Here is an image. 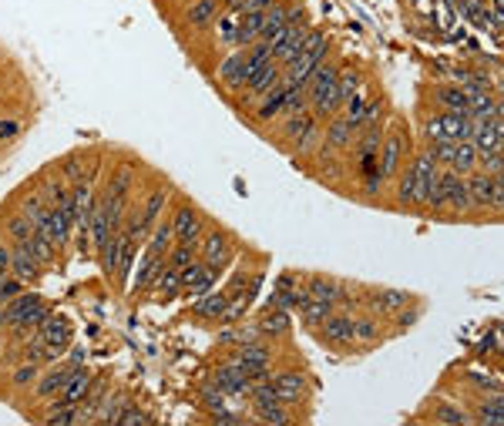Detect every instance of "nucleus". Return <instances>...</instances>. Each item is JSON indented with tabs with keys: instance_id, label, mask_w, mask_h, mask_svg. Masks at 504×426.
<instances>
[{
	"instance_id": "obj_26",
	"label": "nucleus",
	"mask_w": 504,
	"mask_h": 426,
	"mask_svg": "<svg viewBox=\"0 0 504 426\" xmlns=\"http://www.w3.org/2000/svg\"><path fill=\"white\" fill-rule=\"evenodd\" d=\"M431 95V108L434 111H458V114H467V95H464L461 84L454 81H441L434 88H427Z\"/></svg>"
},
{
	"instance_id": "obj_12",
	"label": "nucleus",
	"mask_w": 504,
	"mask_h": 426,
	"mask_svg": "<svg viewBox=\"0 0 504 426\" xmlns=\"http://www.w3.org/2000/svg\"><path fill=\"white\" fill-rule=\"evenodd\" d=\"M353 343H357V353H370V349H380L383 343H391L387 319L374 316L366 309H357L353 313Z\"/></svg>"
},
{
	"instance_id": "obj_5",
	"label": "nucleus",
	"mask_w": 504,
	"mask_h": 426,
	"mask_svg": "<svg viewBox=\"0 0 504 426\" xmlns=\"http://www.w3.org/2000/svg\"><path fill=\"white\" fill-rule=\"evenodd\" d=\"M467 181V195H471V208H475L477 221H498L504 208V181L501 175H484V171H471L464 175Z\"/></svg>"
},
{
	"instance_id": "obj_40",
	"label": "nucleus",
	"mask_w": 504,
	"mask_h": 426,
	"mask_svg": "<svg viewBox=\"0 0 504 426\" xmlns=\"http://www.w3.org/2000/svg\"><path fill=\"white\" fill-rule=\"evenodd\" d=\"M225 403H229V397H225V393L215 383H209V380H206V383L196 389V406H198V413H202V416H206V413H212V410H223Z\"/></svg>"
},
{
	"instance_id": "obj_4",
	"label": "nucleus",
	"mask_w": 504,
	"mask_h": 426,
	"mask_svg": "<svg viewBox=\"0 0 504 426\" xmlns=\"http://www.w3.org/2000/svg\"><path fill=\"white\" fill-rule=\"evenodd\" d=\"M239 252H242L239 235L232 232V229H225V225H219V221H209V229L198 238V259L219 275L236 265Z\"/></svg>"
},
{
	"instance_id": "obj_35",
	"label": "nucleus",
	"mask_w": 504,
	"mask_h": 426,
	"mask_svg": "<svg viewBox=\"0 0 504 426\" xmlns=\"http://www.w3.org/2000/svg\"><path fill=\"white\" fill-rule=\"evenodd\" d=\"M303 292L309 299H326L336 305V275L326 272H307L303 275Z\"/></svg>"
},
{
	"instance_id": "obj_32",
	"label": "nucleus",
	"mask_w": 504,
	"mask_h": 426,
	"mask_svg": "<svg viewBox=\"0 0 504 426\" xmlns=\"http://www.w3.org/2000/svg\"><path fill=\"white\" fill-rule=\"evenodd\" d=\"M424 313H427V303L424 299H414V303H407L404 309H397L391 319H387V330H391V339H400L404 332H410L414 326H417L420 319H424Z\"/></svg>"
},
{
	"instance_id": "obj_15",
	"label": "nucleus",
	"mask_w": 504,
	"mask_h": 426,
	"mask_svg": "<svg viewBox=\"0 0 504 426\" xmlns=\"http://www.w3.org/2000/svg\"><path fill=\"white\" fill-rule=\"evenodd\" d=\"M34 332H38V336H41V343L47 346L51 363H57V359L68 353V346L74 343V326H71L64 316H57V313H51V316L44 319Z\"/></svg>"
},
{
	"instance_id": "obj_45",
	"label": "nucleus",
	"mask_w": 504,
	"mask_h": 426,
	"mask_svg": "<svg viewBox=\"0 0 504 426\" xmlns=\"http://www.w3.org/2000/svg\"><path fill=\"white\" fill-rule=\"evenodd\" d=\"M17 135H21V124L11 121V118H4V121H0V141H14Z\"/></svg>"
},
{
	"instance_id": "obj_23",
	"label": "nucleus",
	"mask_w": 504,
	"mask_h": 426,
	"mask_svg": "<svg viewBox=\"0 0 504 426\" xmlns=\"http://www.w3.org/2000/svg\"><path fill=\"white\" fill-rule=\"evenodd\" d=\"M108 393H112V376H108V372H98L91 389H88V397L78 403V423H98V413H101V406H105Z\"/></svg>"
},
{
	"instance_id": "obj_6",
	"label": "nucleus",
	"mask_w": 504,
	"mask_h": 426,
	"mask_svg": "<svg viewBox=\"0 0 504 426\" xmlns=\"http://www.w3.org/2000/svg\"><path fill=\"white\" fill-rule=\"evenodd\" d=\"M168 221H172V232H175V242H196L202 238V232L209 229V212H202V208L182 195L179 188L172 192V202H168Z\"/></svg>"
},
{
	"instance_id": "obj_46",
	"label": "nucleus",
	"mask_w": 504,
	"mask_h": 426,
	"mask_svg": "<svg viewBox=\"0 0 504 426\" xmlns=\"http://www.w3.org/2000/svg\"><path fill=\"white\" fill-rule=\"evenodd\" d=\"M0 275H11V242L0 238Z\"/></svg>"
},
{
	"instance_id": "obj_33",
	"label": "nucleus",
	"mask_w": 504,
	"mask_h": 426,
	"mask_svg": "<svg viewBox=\"0 0 504 426\" xmlns=\"http://www.w3.org/2000/svg\"><path fill=\"white\" fill-rule=\"evenodd\" d=\"M41 363H30V359H17V366L11 372H7V389L14 393V397H24L30 386H34V380L41 376Z\"/></svg>"
},
{
	"instance_id": "obj_25",
	"label": "nucleus",
	"mask_w": 504,
	"mask_h": 426,
	"mask_svg": "<svg viewBox=\"0 0 504 426\" xmlns=\"http://www.w3.org/2000/svg\"><path fill=\"white\" fill-rule=\"evenodd\" d=\"M44 272H47V269H44L41 262L30 255L24 242L11 246V275H17L24 286H38V282L44 279Z\"/></svg>"
},
{
	"instance_id": "obj_24",
	"label": "nucleus",
	"mask_w": 504,
	"mask_h": 426,
	"mask_svg": "<svg viewBox=\"0 0 504 426\" xmlns=\"http://www.w3.org/2000/svg\"><path fill=\"white\" fill-rule=\"evenodd\" d=\"M236 34H239V11H223L215 17V24L209 28V44L215 54H225V51H236Z\"/></svg>"
},
{
	"instance_id": "obj_16",
	"label": "nucleus",
	"mask_w": 504,
	"mask_h": 426,
	"mask_svg": "<svg viewBox=\"0 0 504 426\" xmlns=\"http://www.w3.org/2000/svg\"><path fill=\"white\" fill-rule=\"evenodd\" d=\"M309 28H313V21H296V24H290V28L282 30L276 41L269 44V51H273V61L280 64L282 71L290 68L296 61V54H299V47H303V41H307Z\"/></svg>"
},
{
	"instance_id": "obj_8",
	"label": "nucleus",
	"mask_w": 504,
	"mask_h": 426,
	"mask_svg": "<svg viewBox=\"0 0 504 426\" xmlns=\"http://www.w3.org/2000/svg\"><path fill=\"white\" fill-rule=\"evenodd\" d=\"M212 81H215V88L225 95V101H232V97L246 88V81H249V68H246V54H242V47L219 54L215 71H212Z\"/></svg>"
},
{
	"instance_id": "obj_44",
	"label": "nucleus",
	"mask_w": 504,
	"mask_h": 426,
	"mask_svg": "<svg viewBox=\"0 0 504 426\" xmlns=\"http://www.w3.org/2000/svg\"><path fill=\"white\" fill-rule=\"evenodd\" d=\"M24 289H28V286H24L17 275H0V305L11 303V299H14V296H21Z\"/></svg>"
},
{
	"instance_id": "obj_19",
	"label": "nucleus",
	"mask_w": 504,
	"mask_h": 426,
	"mask_svg": "<svg viewBox=\"0 0 504 426\" xmlns=\"http://www.w3.org/2000/svg\"><path fill=\"white\" fill-rule=\"evenodd\" d=\"M223 11V0H189L182 7V24L189 28V34H206Z\"/></svg>"
},
{
	"instance_id": "obj_43",
	"label": "nucleus",
	"mask_w": 504,
	"mask_h": 426,
	"mask_svg": "<svg viewBox=\"0 0 504 426\" xmlns=\"http://www.w3.org/2000/svg\"><path fill=\"white\" fill-rule=\"evenodd\" d=\"M122 426H148V423H155V413H148V410H141L139 403H131L125 413H122V420H118Z\"/></svg>"
},
{
	"instance_id": "obj_13",
	"label": "nucleus",
	"mask_w": 504,
	"mask_h": 426,
	"mask_svg": "<svg viewBox=\"0 0 504 426\" xmlns=\"http://www.w3.org/2000/svg\"><path fill=\"white\" fill-rule=\"evenodd\" d=\"M252 326L259 332V339H269V343H290L293 339V313L290 309H276V305H263Z\"/></svg>"
},
{
	"instance_id": "obj_42",
	"label": "nucleus",
	"mask_w": 504,
	"mask_h": 426,
	"mask_svg": "<svg viewBox=\"0 0 504 426\" xmlns=\"http://www.w3.org/2000/svg\"><path fill=\"white\" fill-rule=\"evenodd\" d=\"M477 171H484V175H504V152H481L477 155Z\"/></svg>"
},
{
	"instance_id": "obj_34",
	"label": "nucleus",
	"mask_w": 504,
	"mask_h": 426,
	"mask_svg": "<svg viewBox=\"0 0 504 426\" xmlns=\"http://www.w3.org/2000/svg\"><path fill=\"white\" fill-rule=\"evenodd\" d=\"M263 24H266V11H239V47H249L263 38Z\"/></svg>"
},
{
	"instance_id": "obj_1",
	"label": "nucleus",
	"mask_w": 504,
	"mask_h": 426,
	"mask_svg": "<svg viewBox=\"0 0 504 426\" xmlns=\"http://www.w3.org/2000/svg\"><path fill=\"white\" fill-rule=\"evenodd\" d=\"M424 215L441 219V221H477L464 175L450 171V168H441L434 195H431V202H427V212H424Z\"/></svg>"
},
{
	"instance_id": "obj_11",
	"label": "nucleus",
	"mask_w": 504,
	"mask_h": 426,
	"mask_svg": "<svg viewBox=\"0 0 504 426\" xmlns=\"http://www.w3.org/2000/svg\"><path fill=\"white\" fill-rule=\"evenodd\" d=\"M74 372V363H68V359L61 356L57 363H47L41 370V376L34 380V386L28 389L30 403H38V406H44V403H51V399L64 389V383H68V376Z\"/></svg>"
},
{
	"instance_id": "obj_31",
	"label": "nucleus",
	"mask_w": 504,
	"mask_h": 426,
	"mask_svg": "<svg viewBox=\"0 0 504 426\" xmlns=\"http://www.w3.org/2000/svg\"><path fill=\"white\" fill-rule=\"evenodd\" d=\"M461 383L471 389V397H475V393H504L501 372L488 370V363H484V366H475V370H464Z\"/></svg>"
},
{
	"instance_id": "obj_18",
	"label": "nucleus",
	"mask_w": 504,
	"mask_h": 426,
	"mask_svg": "<svg viewBox=\"0 0 504 426\" xmlns=\"http://www.w3.org/2000/svg\"><path fill=\"white\" fill-rule=\"evenodd\" d=\"M182 292H179V299H198V296H206V292L215 289V282H219V272H212L209 265L202 259H196L192 265H185L182 272Z\"/></svg>"
},
{
	"instance_id": "obj_22",
	"label": "nucleus",
	"mask_w": 504,
	"mask_h": 426,
	"mask_svg": "<svg viewBox=\"0 0 504 426\" xmlns=\"http://www.w3.org/2000/svg\"><path fill=\"white\" fill-rule=\"evenodd\" d=\"M225 305H229V296H225V289H212V292H206V296L192 299V305H189V319H192V322H198V326H215V322H219V316H223Z\"/></svg>"
},
{
	"instance_id": "obj_37",
	"label": "nucleus",
	"mask_w": 504,
	"mask_h": 426,
	"mask_svg": "<svg viewBox=\"0 0 504 426\" xmlns=\"http://www.w3.org/2000/svg\"><path fill=\"white\" fill-rule=\"evenodd\" d=\"M131 403H135V399H131V393H128L125 386H118V389L112 386V393H108V399H105V406H101V413H98V423H118L122 413H125Z\"/></svg>"
},
{
	"instance_id": "obj_9",
	"label": "nucleus",
	"mask_w": 504,
	"mask_h": 426,
	"mask_svg": "<svg viewBox=\"0 0 504 426\" xmlns=\"http://www.w3.org/2000/svg\"><path fill=\"white\" fill-rule=\"evenodd\" d=\"M417 296L407 289H391V286H366L360 289V309L374 313L380 319H391L397 309H404L407 303H414Z\"/></svg>"
},
{
	"instance_id": "obj_30",
	"label": "nucleus",
	"mask_w": 504,
	"mask_h": 426,
	"mask_svg": "<svg viewBox=\"0 0 504 426\" xmlns=\"http://www.w3.org/2000/svg\"><path fill=\"white\" fill-rule=\"evenodd\" d=\"M179 292H182L179 269H172V265L165 262V269L158 272V279H155V286L148 289V296H145V299H152L155 305H168L172 299H179Z\"/></svg>"
},
{
	"instance_id": "obj_38",
	"label": "nucleus",
	"mask_w": 504,
	"mask_h": 426,
	"mask_svg": "<svg viewBox=\"0 0 504 426\" xmlns=\"http://www.w3.org/2000/svg\"><path fill=\"white\" fill-rule=\"evenodd\" d=\"M336 305L333 303H326V299H303V303H299V309H296V316H299V322H303V326H307V330H316V326H320L323 319L330 316V313H333Z\"/></svg>"
},
{
	"instance_id": "obj_39",
	"label": "nucleus",
	"mask_w": 504,
	"mask_h": 426,
	"mask_svg": "<svg viewBox=\"0 0 504 426\" xmlns=\"http://www.w3.org/2000/svg\"><path fill=\"white\" fill-rule=\"evenodd\" d=\"M450 171H458V175H471L477 171V148L471 141H454V152H450V162H448Z\"/></svg>"
},
{
	"instance_id": "obj_47",
	"label": "nucleus",
	"mask_w": 504,
	"mask_h": 426,
	"mask_svg": "<svg viewBox=\"0 0 504 426\" xmlns=\"http://www.w3.org/2000/svg\"><path fill=\"white\" fill-rule=\"evenodd\" d=\"M276 0H242L239 4V11H269Z\"/></svg>"
},
{
	"instance_id": "obj_3",
	"label": "nucleus",
	"mask_w": 504,
	"mask_h": 426,
	"mask_svg": "<svg viewBox=\"0 0 504 426\" xmlns=\"http://www.w3.org/2000/svg\"><path fill=\"white\" fill-rule=\"evenodd\" d=\"M273 386H276V397H280L282 406H290V410H299V406H309L313 403V376L303 363H293V359H286V363H276L273 366ZM303 420V416H299Z\"/></svg>"
},
{
	"instance_id": "obj_27",
	"label": "nucleus",
	"mask_w": 504,
	"mask_h": 426,
	"mask_svg": "<svg viewBox=\"0 0 504 426\" xmlns=\"http://www.w3.org/2000/svg\"><path fill=\"white\" fill-rule=\"evenodd\" d=\"M0 232H4V238H7L11 246H17V242H28L30 235H34V221H30L14 202H7L4 215H0Z\"/></svg>"
},
{
	"instance_id": "obj_41",
	"label": "nucleus",
	"mask_w": 504,
	"mask_h": 426,
	"mask_svg": "<svg viewBox=\"0 0 504 426\" xmlns=\"http://www.w3.org/2000/svg\"><path fill=\"white\" fill-rule=\"evenodd\" d=\"M196 259H198L196 242H175V246L168 248V255H165L168 265H172V269H179V272H182L185 265H192Z\"/></svg>"
},
{
	"instance_id": "obj_28",
	"label": "nucleus",
	"mask_w": 504,
	"mask_h": 426,
	"mask_svg": "<svg viewBox=\"0 0 504 426\" xmlns=\"http://www.w3.org/2000/svg\"><path fill=\"white\" fill-rule=\"evenodd\" d=\"M471 145L481 152H504V121L501 118H491V121H475L471 131Z\"/></svg>"
},
{
	"instance_id": "obj_10",
	"label": "nucleus",
	"mask_w": 504,
	"mask_h": 426,
	"mask_svg": "<svg viewBox=\"0 0 504 426\" xmlns=\"http://www.w3.org/2000/svg\"><path fill=\"white\" fill-rule=\"evenodd\" d=\"M410 420H427V423H444V426H471V413L458 399H444L441 393H434V397L424 399V406Z\"/></svg>"
},
{
	"instance_id": "obj_20",
	"label": "nucleus",
	"mask_w": 504,
	"mask_h": 426,
	"mask_svg": "<svg viewBox=\"0 0 504 426\" xmlns=\"http://www.w3.org/2000/svg\"><path fill=\"white\" fill-rule=\"evenodd\" d=\"M162 269H165V255H155L148 248H141V262L139 269H135V282H128V296L131 299H145Z\"/></svg>"
},
{
	"instance_id": "obj_36",
	"label": "nucleus",
	"mask_w": 504,
	"mask_h": 426,
	"mask_svg": "<svg viewBox=\"0 0 504 426\" xmlns=\"http://www.w3.org/2000/svg\"><path fill=\"white\" fill-rule=\"evenodd\" d=\"M175 246V232H172V221H168V215H162V219L152 225V232L145 235V246L148 252H155V255H168V248Z\"/></svg>"
},
{
	"instance_id": "obj_2",
	"label": "nucleus",
	"mask_w": 504,
	"mask_h": 426,
	"mask_svg": "<svg viewBox=\"0 0 504 426\" xmlns=\"http://www.w3.org/2000/svg\"><path fill=\"white\" fill-rule=\"evenodd\" d=\"M414 155V138H410V124L400 114H391V121L383 124V138H380V179L391 185L400 171H404L407 158Z\"/></svg>"
},
{
	"instance_id": "obj_29",
	"label": "nucleus",
	"mask_w": 504,
	"mask_h": 426,
	"mask_svg": "<svg viewBox=\"0 0 504 426\" xmlns=\"http://www.w3.org/2000/svg\"><path fill=\"white\" fill-rule=\"evenodd\" d=\"M95 376L98 372L95 370H88V366H74V372L68 376V383H64V389L57 393V403H68V406H78L84 397H88V389H91V383H95Z\"/></svg>"
},
{
	"instance_id": "obj_21",
	"label": "nucleus",
	"mask_w": 504,
	"mask_h": 426,
	"mask_svg": "<svg viewBox=\"0 0 504 426\" xmlns=\"http://www.w3.org/2000/svg\"><path fill=\"white\" fill-rule=\"evenodd\" d=\"M139 255H141V238L131 235L128 229H122V255H118V269H114V279H112V286L118 292H128V282H131Z\"/></svg>"
},
{
	"instance_id": "obj_7",
	"label": "nucleus",
	"mask_w": 504,
	"mask_h": 426,
	"mask_svg": "<svg viewBox=\"0 0 504 426\" xmlns=\"http://www.w3.org/2000/svg\"><path fill=\"white\" fill-rule=\"evenodd\" d=\"M309 332L330 353H357V343H353V313H347V309H333L316 330Z\"/></svg>"
},
{
	"instance_id": "obj_17",
	"label": "nucleus",
	"mask_w": 504,
	"mask_h": 426,
	"mask_svg": "<svg viewBox=\"0 0 504 426\" xmlns=\"http://www.w3.org/2000/svg\"><path fill=\"white\" fill-rule=\"evenodd\" d=\"M471 426H504V393H475L464 399Z\"/></svg>"
},
{
	"instance_id": "obj_14",
	"label": "nucleus",
	"mask_w": 504,
	"mask_h": 426,
	"mask_svg": "<svg viewBox=\"0 0 504 426\" xmlns=\"http://www.w3.org/2000/svg\"><path fill=\"white\" fill-rule=\"evenodd\" d=\"M303 275L307 272H299V269H282V272L276 275V286H273V292H269L266 305L296 313L299 303L307 299V292H303Z\"/></svg>"
}]
</instances>
